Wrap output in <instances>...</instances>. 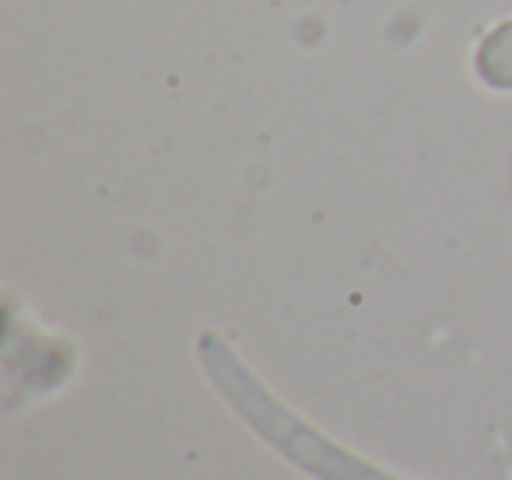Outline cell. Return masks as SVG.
I'll return each mask as SVG.
<instances>
[{
  "mask_svg": "<svg viewBox=\"0 0 512 480\" xmlns=\"http://www.w3.org/2000/svg\"><path fill=\"white\" fill-rule=\"evenodd\" d=\"M200 361H204L211 382L221 389V396H228L235 410L253 424L267 442L278 452H285L295 466H302L306 473L320 480H400L386 470H376L365 459H355L351 452H344L341 445H334L330 438H323L316 428H309L302 417H295L285 403H278L264 389V382L256 379L235 351L221 337L207 333L200 340Z\"/></svg>",
  "mask_w": 512,
  "mask_h": 480,
  "instance_id": "6da1fadb",
  "label": "cell"
}]
</instances>
